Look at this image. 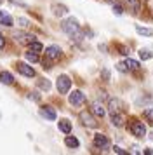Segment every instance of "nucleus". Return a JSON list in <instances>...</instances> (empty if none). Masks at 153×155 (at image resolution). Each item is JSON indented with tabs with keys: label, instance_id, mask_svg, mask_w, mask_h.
<instances>
[{
	"label": "nucleus",
	"instance_id": "obj_1",
	"mask_svg": "<svg viewBox=\"0 0 153 155\" xmlns=\"http://www.w3.org/2000/svg\"><path fill=\"white\" fill-rule=\"evenodd\" d=\"M63 31L66 33L68 37H71L73 40H82V30H80V25L75 18H68L61 23Z\"/></svg>",
	"mask_w": 153,
	"mask_h": 155
},
{
	"label": "nucleus",
	"instance_id": "obj_2",
	"mask_svg": "<svg viewBox=\"0 0 153 155\" xmlns=\"http://www.w3.org/2000/svg\"><path fill=\"white\" fill-rule=\"evenodd\" d=\"M56 87H57L59 94H68L70 89H71V78L68 75H59L56 80Z\"/></svg>",
	"mask_w": 153,
	"mask_h": 155
},
{
	"label": "nucleus",
	"instance_id": "obj_3",
	"mask_svg": "<svg viewBox=\"0 0 153 155\" xmlns=\"http://www.w3.org/2000/svg\"><path fill=\"white\" fill-rule=\"evenodd\" d=\"M129 131H131L134 136H138V138H145L146 136V127L143 122H139V120H132L131 124H129Z\"/></svg>",
	"mask_w": 153,
	"mask_h": 155
},
{
	"label": "nucleus",
	"instance_id": "obj_4",
	"mask_svg": "<svg viewBox=\"0 0 153 155\" xmlns=\"http://www.w3.org/2000/svg\"><path fill=\"white\" fill-rule=\"evenodd\" d=\"M68 101H70V105L80 106V105H83V103H85V94H83L82 91H73L68 96Z\"/></svg>",
	"mask_w": 153,
	"mask_h": 155
},
{
	"label": "nucleus",
	"instance_id": "obj_5",
	"mask_svg": "<svg viewBox=\"0 0 153 155\" xmlns=\"http://www.w3.org/2000/svg\"><path fill=\"white\" fill-rule=\"evenodd\" d=\"M63 54V51L59 45H49V47H45V58L47 59H52V61H56V59H59Z\"/></svg>",
	"mask_w": 153,
	"mask_h": 155
},
{
	"label": "nucleus",
	"instance_id": "obj_6",
	"mask_svg": "<svg viewBox=\"0 0 153 155\" xmlns=\"http://www.w3.org/2000/svg\"><path fill=\"white\" fill-rule=\"evenodd\" d=\"M94 147L99 148V150H108V147H110L108 136H104V134H96V136H94Z\"/></svg>",
	"mask_w": 153,
	"mask_h": 155
},
{
	"label": "nucleus",
	"instance_id": "obj_7",
	"mask_svg": "<svg viewBox=\"0 0 153 155\" xmlns=\"http://www.w3.org/2000/svg\"><path fill=\"white\" fill-rule=\"evenodd\" d=\"M16 68H18V71H19L21 75H24V77H28V78L35 77V70L30 66V64H26V63H18V64H16Z\"/></svg>",
	"mask_w": 153,
	"mask_h": 155
},
{
	"label": "nucleus",
	"instance_id": "obj_8",
	"mask_svg": "<svg viewBox=\"0 0 153 155\" xmlns=\"http://www.w3.org/2000/svg\"><path fill=\"white\" fill-rule=\"evenodd\" d=\"M40 115L44 117V119H47V120H56L57 119L56 110L52 108V106H49V105H45V106H42L40 108Z\"/></svg>",
	"mask_w": 153,
	"mask_h": 155
},
{
	"label": "nucleus",
	"instance_id": "obj_9",
	"mask_svg": "<svg viewBox=\"0 0 153 155\" xmlns=\"http://www.w3.org/2000/svg\"><path fill=\"white\" fill-rule=\"evenodd\" d=\"M92 113V112H90ZM90 113H87V112H83V113H80V120L83 122V126H87V127H96V119L94 117H90Z\"/></svg>",
	"mask_w": 153,
	"mask_h": 155
},
{
	"label": "nucleus",
	"instance_id": "obj_10",
	"mask_svg": "<svg viewBox=\"0 0 153 155\" xmlns=\"http://www.w3.org/2000/svg\"><path fill=\"white\" fill-rule=\"evenodd\" d=\"M57 127H59V131L64 134H70L71 133V122H70L68 119H61L59 122H57Z\"/></svg>",
	"mask_w": 153,
	"mask_h": 155
},
{
	"label": "nucleus",
	"instance_id": "obj_11",
	"mask_svg": "<svg viewBox=\"0 0 153 155\" xmlns=\"http://www.w3.org/2000/svg\"><path fill=\"white\" fill-rule=\"evenodd\" d=\"M64 145L68 148H71V150H75V148L80 147V141L76 140L75 136H70V134H66V138H64Z\"/></svg>",
	"mask_w": 153,
	"mask_h": 155
},
{
	"label": "nucleus",
	"instance_id": "obj_12",
	"mask_svg": "<svg viewBox=\"0 0 153 155\" xmlns=\"http://www.w3.org/2000/svg\"><path fill=\"white\" fill-rule=\"evenodd\" d=\"M0 82L5 85H11L14 84V75L11 71H0Z\"/></svg>",
	"mask_w": 153,
	"mask_h": 155
},
{
	"label": "nucleus",
	"instance_id": "obj_13",
	"mask_svg": "<svg viewBox=\"0 0 153 155\" xmlns=\"http://www.w3.org/2000/svg\"><path fill=\"white\" fill-rule=\"evenodd\" d=\"M90 112H92V115H97V117H104V115H106V110L103 108L101 103H92Z\"/></svg>",
	"mask_w": 153,
	"mask_h": 155
},
{
	"label": "nucleus",
	"instance_id": "obj_14",
	"mask_svg": "<svg viewBox=\"0 0 153 155\" xmlns=\"http://www.w3.org/2000/svg\"><path fill=\"white\" fill-rule=\"evenodd\" d=\"M0 25H4V26H12L14 19L9 14H5V12H0Z\"/></svg>",
	"mask_w": 153,
	"mask_h": 155
},
{
	"label": "nucleus",
	"instance_id": "obj_15",
	"mask_svg": "<svg viewBox=\"0 0 153 155\" xmlns=\"http://www.w3.org/2000/svg\"><path fill=\"white\" fill-rule=\"evenodd\" d=\"M110 119H111V122H113V126H115V127H120V126H122V115H120L118 112L110 113Z\"/></svg>",
	"mask_w": 153,
	"mask_h": 155
},
{
	"label": "nucleus",
	"instance_id": "obj_16",
	"mask_svg": "<svg viewBox=\"0 0 153 155\" xmlns=\"http://www.w3.org/2000/svg\"><path fill=\"white\" fill-rule=\"evenodd\" d=\"M125 64H127L129 70H138L139 66H141V63L136 61V59H125Z\"/></svg>",
	"mask_w": 153,
	"mask_h": 155
},
{
	"label": "nucleus",
	"instance_id": "obj_17",
	"mask_svg": "<svg viewBox=\"0 0 153 155\" xmlns=\"http://www.w3.org/2000/svg\"><path fill=\"white\" fill-rule=\"evenodd\" d=\"M37 85H38L40 89H44V91H49V89H50V82H49L47 78H40V80L37 82Z\"/></svg>",
	"mask_w": 153,
	"mask_h": 155
},
{
	"label": "nucleus",
	"instance_id": "obj_18",
	"mask_svg": "<svg viewBox=\"0 0 153 155\" xmlns=\"http://www.w3.org/2000/svg\"><path fill=\"white\" fill-rule=\"evenodd\" d=\"M139 58H141V59H151L153 52L151 51H148V49H141L139 51Z\"/></svg>",
	"mask_w": 153,
	"mask_h": 155
},
{
	"label": "nucleus",
	"instance_id": "obj_19",
	"mask_svg": "<svg viewBox=\"0 0 153 155\" xmlns=\"http://www.w3.org/2000/svg\"><path fill=\"white\" fill-rule=\"evenodd\" d=\"M28 45H30V49H31V51H35V52H40V51L44 49V45H42L40 42H37V40H33V42H30Z\"/></svg>",
	"mask_w": 153,
	"mask_h": 155
},
{
	"label": "nucleus",
	"instance_id": "obj_20",
	"mask_svg": "<svg viewBox=\"0 0 153 155\" xmlns=\"http://www.w3.org/2000/svg\"><path fill=\"white\" fill-rule=\"evenodd\" d=\"M24 56H26V59H28V61H31V63H37V61H38V56H37V54H35V51H31V49L28 51Z\"/></svg>",
	"mask_w": 153,
	"mask_h": 155
},
{
	"label": "nucleus",
	"instance_id": "obj_21",
	"mask_svg": "<svg viewBox=\"0 0 153 155\" xmlns=\"http://www.w3.org/2000/svg\"><path fill=\"white\" fill-rule=\"evenodd\" d=\"M136 31H138V33H141V35H146V37H151L153 35V30L141 28V26H136Z\"/></svg>",
	"mask_w": 153,
	"mask_h": 155
},
{
	"label": "nucleus",
	"instance_id": "obj_22",
	"mask_svg": "<svg viewBox=\"0 0 153 155\" xmlns=\"http://www.w3.org/2000/svg\"><path fill=\"white\" fill-rule=\"evenodd\" d=\"M54 12L57 16H61V14H64V12H66V11H68V7H64V5H54Z\"/></svg>",
	"mask_w": 153,
	"mask_h": 155
},
{
	"label": "nucleus",
	"instance_id": "obj_23",
	"mask_svg": "<svg viewBox=\"0 0 153 155\" xmlns=\"http://www.w3.org/2000/svg\"><path fill=\"white\" fill-rule=\"evenodd\" d=\"M127 2L131 4L132 11H134V12H138V11H139V0H127Z\"/></svg>",
	"mask_w": 153,
	"mask_h": 155
},
{
	"label": "nucleus",
	"instance_id": "obj_24",
	"mask_svg": "<svg viewBox=\"0 0 153 155\" xmlns=\"http://www.w3.org/2000/svg\"><path fill=\"white\" fill-rule=\"evenodd\" d=\"M145 117L153 124V108H146V110H145Z\"/></svg>",
	"mask_w": 153,
	"mask_h": 155
},
{
	"label": "nucleus",
	"instance_id": "obj_25",
	"mask_svg": "<svg viewBox=\"0 0 153 155\" xmlns=\"http://www.w3.org/2000/svg\"><path fill=\"white\" fill-rule=\"evenodd\" d=\"M28 98L33 99V101H40V94H38V92H30V94H28Z\"/></svg>",
	"mask_w": 153,
	"mask_h": 155
},
{
	"label": "nucleus",
	"instance_id": "obj_26",
	"mask_svg": "<svg viewBox=\"0 0 153 155\" xmlns=\"http://www.w3.org/2000/svg\"><path fill=\"white\" fill-rule=\"evenodd\" d=\"M117 70H118V71H124V73H125L129 68H127V64H125V61H124V63H118V64H117Z\"/></svg>",
	"mask_w": 153,
	"mask_h": 155
},
{
	"label": "nucleus",
	"instance_id": "obj_27",
	"mask_svg": "<svg viewBox=\"0 0 153 155\" xmlns=\"http://www.w3.org/2000/svg\"><path fill=\"white\" fill-rule=\"evenodd\" d=\"M11 2H12V4H16V5H21V7H28L23 0H11Z\"/></svg>",
	"mask_w": 153,
	"mask_h": 155
},
{
	"label": "nucleus",
	"instance_id": "obj_28",
	"mask_svg": "<svg viewBox=\"0 0 153 155\" xmlns=\"http://www.w3.org/2000/svg\"><path fill=\"white\" fill-rule=\"evenodd\" d=\"M113 11H115V14H117V16H120V14H122V12H124V11H122V7H120V5H115V7H113Z\"/></svg>",
	"mask_w": 153,
	"mask_h": 155
},
{
	"label": "nucleus",
	"instance_id": "obj_29",
	"mask_svg": "<svg viewBox=\"0 0 153 155\" xmlns=\"http://www.w3.org/2000/svg\"><path fill=\"white\" fill-rule=\"evenodd\" d=\"M18 23H19L21 26H26V25H28V19H24V18H19V19H18Z\"/></svg>",
	"mask_w": 153,
	"mask_h": 155
},
{
	"label": "nucleus",
	"instance_id": "obj_30",
	"mask_svg": "<svg viewBox=\"0 0 153 155\" xmlns=\"http://www.w3.org/2000/svg\"><path fill=\"white\" fill-rule=\"evenodd\" d=\"M113 152H115V153H118V155H120V153H125V152H124L120 147H113Z\"/></svg>",
	"mask_w": 153,
	"mask_h": 155
},
{
	"label": "nucleus",
	"instance_id": "obj_31",
	"mask_svg": "<svg viewBox=\"0 0 153 155\" xmlns=\"http://www.w3.org/2000/svg\"><path fill=\"white\" fill-rule=\"evenodd\" d=\"M4 47H5V38L0 35V49H4Z\"/></svg>",
	"mask_w": 153,
	"mask_h": 155
},
{
	"label": "nucleus",
	"instance_id": "obj_32",
	"mask_svg": "<svg viewBox=\"0 0 153 155\" xmlns=\"http://www.w3.org/2000/svg\"><path fill=\"white\" fill-rule=\"evenodd\" d=\"M103 77H104V78H110V71L103 70Z\"/></svg>",
	"mask_w": 153,
	"mask_h": 155
},
{
	"label": "nucleus",
	"instance_id": "obj_33",
	"mask_svg": "<svg viewBox=\"0 0 153 155\" xmlns=\"http://www.w3.org/2000/svg\"><path fill=\"white\" fill-rule=\"evenodd\" d=\"M143 153H153V150H151V148H146V150L143 152Z\"/></svg>",
	"mask_w": 153,
	"mask_h": 155
},
{
	"label": "nucleus",
	"instance_id": "obj_34",
	"mask_svg": "<svg viewBox=\"0 0 153 155\" xmlns=\"http://www.w3.org/2000/svg\"><path fill=\"white\" fill-rule=\"evenodd\" d=\"M0 2H4V0H0Z\"/></svg>",
	"mask_w": 153,
	"mask_h": 155
}]
</instances>
